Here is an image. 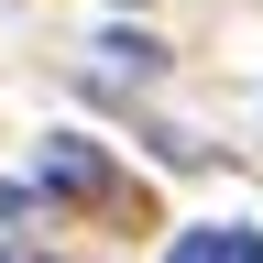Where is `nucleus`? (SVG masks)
Listing matches in <instances>:
<instances>
[{"instance_id":"f257e3e1","label":"nucleus","mask_w":263,"mask_h":263,"mask_svg":"<svg viewBox=\"0 0 263 263\" xmlns=\"http://www.w3.org/2000/svg\"><path fill=\"white\" fill-rule=\"evenodd\" d=\"M33 197H55V209H88V219H121V230H154L143 186H121L110 143H88V132H44V154H33Z\"/></svg>"},{"instance_id":"f03ea898","label":"nucleus","mask_w":263,"mask_h":263,"mask_svg":"<svg viewBox=\"0 0 263 263\" xmlns=\"http://www.w3.org/2000/svg\"><path fill=\"white\" fill-rule=\"evenodd\" d=\"M164 252L176 263H263V230L252 219H209V230H176Z\"/></svg>"},{"instance_id":"7ed1b4c3","label":"nucleus","mask_w":263,"mask_h":263,"mask_svg":"<svg viewBox=\"0 0 263 263\" xmlns=\"http://www.w3.org/2000/svg\"><path fill=\"white\" fill-rule=\"evenodd\" d=\"M99 66H110V77H154L164 44H154V33H99Z\"/></svg>"}]
</instances>
